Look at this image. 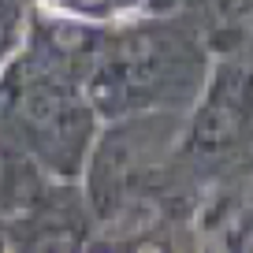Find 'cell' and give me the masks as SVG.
<instances>
[{"instance_id": "1", "label": "cell", "mask_w": 253, "mask_h": 253, "mask_svg": "<svg viewBox=\"0 0 253 253\" xmlns=\"http://www.w3.org/2000/svg\"><path fill=\"white\" fill-rule=\"evenodd\" d=\"M97 134L101 116L82 82L26 45L0 67V138L26 149L56 182H82Z\"/></svg>"}, {"instance_id": "2", "label": "cell", "mask_w": 253, "mask_h": 253, "mask_svg": "<svg viewBox=\"0 0 253 253\" xmlns=\"http://www.w3.org/2000/svg\"><path fill=\"white\" fill-rule=\"evenodd\" d=\"M108 52L123 63L134 112H194L216 63L205 30L190 23V11L119 19Z\"/></svg>"}, {"instance_id": "3", "label": "cell", "mask_w": 253, "mask_h": 253, "mask_svg": "<svg viewBox=\"0 0 253 253\" xmlns=\"http://www.w3.org/2000/svg\"><path fill=\"white\" fill-rule=\"evenodd\" d=\"M190 112H130L101 123V134L86 160L82 190L97 216V231L108 227L130 201L145 198L164 168L179 157Z\"/></svg>"}, {"instance_id": "4", "label": "cell", "mask_w": 253, "mask_h": 253, "mask_svg": "<svg viewBox=\"0 0 253 253\" xmlns=\"http://www.w3.org/2000/svg\"><path fill=\"white\" fill-rule=\"evenodd\" d=\"M253 138V63L242 56H216L209 86L186 119L179 160L220 164Z\"/></svg>"}, {"instance_id": "5", "label": "cell", "mask_w": 253, "mask_h": 253, "mask_svg": "<svg viewBox=\"0 0 253 253\" xmlns=\"http://www.w3.org/2000/svg\"><path fill=\"white\" fill-rule=\"evenodd\" d=\"M112 34H116V23H89V19H79V15H67V11L41 8L38 4L23 45L34 48L45 63H52L56 71L82 82L108 56Z\"/></svg>"}, {"instance_id": "6", "label": "cell", "mask_w": 253, "mask_h": 253, "mask_svg": "<svg viewBox=\"0 0 253 253\" xmlns=\"http://www.w3.org/2000/svg\"><path fill=\"white\" fill-rule=\"evenodd\" d=\"M52 182L56 179L26 149L11 145L8 138H0V220L26 216Z\"/></svg>"}, {"instance_id": "7", "label": "cell", "mask_w": 253, "mask_h": 253, "mask_svg": "<svg viewBox=\"0 0 253 253\" xmlns=\"http://www.w3.org/2000/svg\"><path fill=\"white\" fill-rule=\"evenodd\" d=\"M82 93H86L89 108L101 116V123L119 116H130L134 112V93H130V82H126V71L116 56H104L93 71L82 79Z\"/></svg>"}, {"instance_id": "8", "label": "cell", "mask_w": 253, "mask_h": 253, "mask_svg": "<svg viewBox=\"0 0 253 253\" xmlns=\"http://www.w3.org/2000/svg\"><path fill=\"white\" fill-rule=\"evenodd\" d=\"M41 8H56V11H67V15H79L89 19V23H119L126 19L123 0H38Z\"/></svg>"}, {"instance_id": "9", "label": "cell", "mask_w": 253, "mask_h": 253, "mask_svg": "<svg viewBox=\"0 0 253 253\" xmlns=\"http://www.w3.org/2000/svg\"><path fill=\"white\" fill-rule=\"evenodd\" d=\"M223 246L227 250H253V205L223 231Z\"/></svg>"}, {"instance_id": "10", "label": "cell", "mask_w": 253, "mask_h": 253, "mask_svg": "<svg viewBox=\"0 0 253 253\" xmlns=\"http://www.w3.org/2000/svg\"><path fill=\"white\" fill-rule=\"evenodd\" d=\"M123 8H126V15H138V11H142V0H123Z\"/></svg>"}]
</instances>
